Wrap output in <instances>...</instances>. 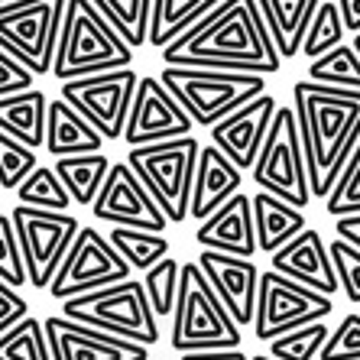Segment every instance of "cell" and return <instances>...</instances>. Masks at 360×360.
<instances>
[{"instance_id":"6da1fadb","label":"cell","mask_w":360,"mask_h":360,"mask_svg":"<svg viewBox=\"0 0 360 360\" xmlns=\"http://www.w3.org/2000/svg\"><path fill=\"white\" fill-rule=\"evenodd\" d=\"M162 65L250 72L266 78L283 68V59L276 56L257 0H221L162 49Z\"/></svg>"},{"instance_id":"7a4b0ae2","label":"cell","mask_w":360,"mask_h":360,"mask_svg":"<svg viewBox=\"0 0 360 360\" xmlns=\"http://www.w3.org/2000/svg\"><path fill=\"white\" fill-rule=\"evenodd\" d=\"M292 114L299 124L309 192L325 201L360 143V91L328 88L305 78L292 84Z\"/></svg>"},{"instance_id":"3957f363","label":"cell","mask_w":360,"mask_h":360,"mask_svg":"<svg viewBox=\"0 0 360 360\" xmlns=\"http://www.w3.org/2000/svg\"><path fill=\"white\" fill-rule=\"evenodd\" d=\"M130 62H134V49L114 33V26L94 10L91 0H65L49 75H56L59 82H72L82 75L130 68Z\"/></svg>"},{"instance_id":"277c9868","label":"cell","mask_w":360,"mask_h":360,"mask_svg":"<svg viewBox=\"0 0 360 360\" xmlns=\"http://www.w3.org/2000/svg\"><path fill=\"white\" fill-rule=\"evenodd\" d=\"M172 351H234L240 347V328L227 315L198 263L179 266V292L172 305Z\"/></svg>"},{"instance_id":"5b68a950","label":"cell","mask_w":360,"mask_h":360,"mask_svg":"<svg viewBox=\"0 0 360 360\" xmlns=\"http://www.w3.org/2000/svg\"><path fill=\"white\" fill-rule=\"evenodd\" d=\"M160 82L195 127H214L247 101L266 91V78L250 72H218V68L162 65Z\"/></svg>"},{"instance_id":"8992f818","label":"cell","mask_w":360,"mask_h":360,"mask_svg":"<svg viewBox=\"0 0 360 360\" xmlns=\"http://www.w3.org/2000/svg\"><path fill=\"white\" fill-rule=\"evenodd\" d=\"M198 146L201 143L188 134L179 140L130 146L124 160L130 172L143 182V188L150 192V198L156 201V208L166 214L169 224H182L188 218V195H192Z\"/></svg>"},{"instance_id":"52a82bcc","label":"cell","mask_w":360,"mask_h":360,"mask_svg":"<svg viewBox=\"0 0 360 360\" xmlns=\"http://www.w3.org/2000/svg\"><path fill=\"white\" fill-rule=\"evenodd\" d=\"M62 319L127 338V341H136L143 347H153L160 341V321L153 315L150 302L143 295V285L136 279H124V283L65 299L62 302Z\"/></svg>"},{"instance_id":"ba28073f","label":"cell","mask_w":360,"mask_h":360,"mask_svg":"<svg viewBox=\"0 0 360 360\" xmlns=\"http://www.w3.org/2000/svg\"><path fill=\"white\" fill-rule=\"evenodd\" d=\"M250 176L260 185V192L276 195L279 201H285V205H292L299 211L311 201L299 124H295L292 108H285V104L276 108L273 120H269L266 140H263L260 153H257V160L250 166Z\"/></svg>"},{"instance_id":"9c48e42d","label":"cell","mask_w":360,"mask_h":360,"mask_svg":"<svg viewBox=\"0 0 360 360\" xmlns=\"http://www.w3.org/2000/svg\"><path fill=\"white\" fill-rule=\"evenodd\" d=\"M65 0H13L0 7V49L30 75H49Z\"/></svg>"},{"instance_id":"30bf717a","label":"cell","mask_w":360,"mask_h":360,"mask_svg":"<svg viewBox=\"0 0 360 360\" xmlns=\"http://www.w3.org/2000/svg\"><path fill=\"white\" fill-rule=\"evenodd\" d=\"M13 231H17L20 257L26 266V285L33 289H49L68 243L78 234V218L68 211H42L30 205H17L10 211Z\"/></svg>"},{"instance_id":"8fae6325","label":"cell","mask_w":360,"mask_h":360,"mask_svg":"<svg viewBox=\"0 0 360 360\" xmlns=\"http://www.w3.org/2000/svg\"><path fill=\"white\" fill-rule=\"evenodd\" d=\"M335 311V302L309 285L285 279L273 269L260 273L257 283V309H253V338L269 344L273 338L302 328L309 321H325Z\"/></svg>"},{"instance_id":"7c38bea8","label":"cell","mask_w":360,"mask_h":360,"mask_svg":"<svg viewBox=\"0 0 360 360\" xmlns=\"http://www.w3.org/2000/svg\"><path fill=\"white\" fill-rule=\"evenodd\" d=\"M130 276H134V269L110 247L108 237L94 227H78L75 240L68 243L65 257L49 283V292L56 302H65L75 295L94 292V289H104V285L124 283Z\"/></svg>"},{"instance_id":"4fadbf2b","label":"cell","mask_w":360,"mask_h":360,"mask_svg":"<svg viewBox=\"0 0 360 360\" xmlns=\"http://www.w3.org/2000/svg\"><path fill=\"white\" fill-rule=\"evenodd\" d=\"M134 91V68H114V72H101V75H82L72 82H62V101L98 130L101 140H120Z\"/></svg>"},{"instance_id":"5bb4252c","label":"cell","mask_w":360,"mask_h":360,"mask_svg":"<svg viewBox=\"0 0 360 360\" xmlns=\"http://www.w3.org/2000/svg\"><path fill=\"white\" fill-rule=\"evenodd\" d=\"M192 120L179 108V101L162 88L156 75L136 78V91L130 101V114L124 124V140L127 146H146V143H162V140H179V136L192 134Z\"/></svg>"},{"instance_id":"9a60e30c","label":"cell","mask_w":360,"mask_h":360,"mask_svg":"<svg viewBox=\"0 0 360 360\" xmlns=\"http://www.w3.org/2000/svg\"><path fill=\"white\" fill-rule=\"evenodd\" d=\"M94 218L110 227H134V231H153L162 234L169 227L166 214L156 208V201L143 188V182L130 172L127 162H110L108 179L101 185L98 198L91 201Z\"/></svg>"},{"instance_id":"2e32d148","label":"cell","mask_w":360,"mask_h":360,"mask_svg":"<svg viewBox=\"0 0 360 360\" xmlns=\"http://www.w3.org/2000/svg\"><path fill=\"white\" fill-rule=\"evenodd\" d=\"M42 331L49 341L52 360H150V347L68 321L62 315H49L42 321Z\"/></svg>"},{"instance_id":"e0dca14e","label":"cell","mask_w":360,"mask_h":360,"mask_svg":"<svg viewBox=\"0 0 360 360\" xmlns=\"http://www.w3.org/2000/svg\"><path fill=\"white\" fill-rule=\"evenodd\" d=\"M276 98L269 91L257 94L253 101H247L243 108H237L234 114H227L224 120H218L211 130V146H218L227 160L234 162L240 172L253 166L257 153H260L263 140H266L269 120L276 114Z\"/></svg>"},{"instance_id":"ac0fdd59","label":"cell","mask_w":360,"mask_h":360,"mask_svg":"<svg viewBox=\"0 0 360 360\" xmlns=\"http://www.w3.org/2000/svg\"><path fill=\"white\" fill-rule=\"evenodd\" d=\"M198 269L211 283L214 295L227 309V315L234 319L237 328L253 325V309H257V283H260V269L253 260L243 257H227V253L201 250L198 253Z\"/></svg>"},{"instance_id":"d6986e66","label":"cell","mask_w":360,"mask_h":360,"mask_svg":"<svg viewBox=\"0 0 360 360\" xmlns=\"http://www.w3.org/2000/svg\"><path fill=\"white\" fill-rule=\"evenodd\" d=\"M269 269L309 285L328 299L338 292V276L331 266V257H328V243L321 240L319 231H309V227L295 234L289 243H283L276 253H269Z\"/></svg>"},{"instance_id":"ffe728a7","label":"cell","mask_w":360,"mask_h":360,"mask_svg":"<svg viewBox=\"0 0 360 360\" xmlns=\"http://www.w3.org/2000/svg\"><path fill=\"white\" fill-rule=\"evenodd\" d=\"M195 240L201 243V250L227 253V257H243L250 260L257 253V234H253V211H250V195H231L218 211H211L208 218L198 224Z\"/></svg>"},{"instance_id":"44dd1931","label":"cell","mask_w":360,"mask_h":360,"mask_svg":"<svg viewBox=\"0 0 360 360\" xmlns=\"http://www.w3.org/2000/svg\"><path fill=\"white\" fill-rule=\"evenodd\" d=\"M243 172L227 160L218 146H198L192 176V195H188V214L195 221H205L211 211H218L231 195L240 192Z\"/></svg>"},{"instance_id":"7402d4cb","label":"cell","mask_w":360,"mask_h":360,"mask_svg":"<svg viewBox=\"0 0 360 360\" xmlns=\"http://www.w3.org/2000/svg\"><path fill=\"white\" fill-rule=\"evenodd\" d=\"M46 153L59 156H78V153H101L104 140L88 120L72 110L65 101H49L46 104V136H42Z\"/></svg>"},{"instance_id":"603a6c76","label":"cell","mask_w":360,"mask_h":360,"mask_svg":"<svg viewBox=\"0 0 360 360\" xmlns=\"http://www.w3.org/2000/svg\"><path fill=\"white\" fill-rule=\"evenodd\" d=\"M321 0H257L260 17L269 30L279 59H292L302 49V36L311 23V13Z\"/></svg>"},{"instance_id":"cb8c5ba5","label":"cell","mask_w":360,"mask_h":360,"mask_svg":"<svg viewBox=\"0 0 360 360\" xmlns=\"http://www.w3.org/2000/svg\"><path fill=\"white\" fill-rule=\"evenodd\" d=\"M250 211H253V234H257V250L276 253L283 243H289L295 234L305 231V211L292 208L279 201L276 195L257 192L250 195Z\"/></svg>"},{"instance_id":"d4e9b609","label":"cell","mask_w":360,"mask_h":360,"mask_svg":"<svg viewBox=\"0 0 360 360\" xmlns=\"http://www.w3.org/2000/svg\"><path fill=\"white\" fill-rule=\"evenodd\" d=\"M46 104L49 98L39 88H26L0 98V134L13 136L30 150H39L46 136Z\"/></svg>"},{"instance_id":"484cf974","label":"cell","mask_w":360,"mask_h":360,"mask_svg":"<svg viewBox=\"0 0 360 360\" xmlns=\"http://www.w3.org/2000/svg\"><path fill=\"white\" fill-rule=\"evenodd\" d=\"M218 4L221 0H153L146 46L162 52L169 42L179 39L188 26L198 23V20L205 17V13H211Z\"/></svg>"},{"instance_id":"4316f807","label":"cell","mask_w":360,"mask_h":360,"mask_svg":"<svg viewBox=\"0 0 360 360\" xmlns=\"http://www.w3.org/2000/svg\"><path fill=\"white\" fill-rule=\"evenodd\" d=\"M108 169L110 160L104 153H78V156H59L52 172L65 185L72 205H91L108 179Z\"/></svg>"},{"instance_id":"83f0119b","label":"cell","mask_w":360,"mask_h":360,"mask_svg":"<svg viewBox=\"0 0 360 360\" xmlns=\"http://www.w3.org/2000/svg\"><path fill=\"white\" fill-rule=\"evenodd\" d=\"M91 4L101 17L114 26V33H117L130 49H143V46H146L153 0H91Z\"/></svg>"},{"instance_id":"f1b7e54d","label":"cell","mask_w":360,"mask_h":360,"mask_svg":"<svg viewBox=\"0 0 360 360\" xmlns=\"http://www.w3.org/2000/svg\"><path fill=\"white\" fill-rule=\"evenodd\" d=\"M110 247L124 257V263L130 269L146 273L150 266L169 257V240L166 234H153V231H134V227H110L108 234Z\"/></svg>"},{"instance_id":"f546056e","label":"cell","mask_w":360,"mask_h":360,"mask_svg":"<svg viewBox=\"0 0 360 360\" xmlns=\"http://www.w3.org/2000/svg\"><path fill=\"white\" fill-rule=\"evenodd\" d=\"M309 82L328 84V88H351L360 91V59L351 46H335L331 52L311 59L309 65Z\"/></svg>"},{"instance_id":"4dcf8cb0","label":"cell","mask_w":360,"mask_h":360,"mask_svg":"<svg viewBox=\"0 0 360 360\" xmlns=\"http://www.w3.org/2000/svg\"><path fill=\"white\" fill-rule=\"evenodd\" d=\"M17 195H20V205H30V208H42V211L72 208V198H68L65 185L59 182V176L52 172V166H36L17 185Z\"/></svg>"},{"instance_id":"1f68e13d","label":"cell","mask_w":360,"mask_h":360,"mask_svg":"<svg viewBox=\"0 0 360 360\" xmlns=\"http://www.w3.org/2000/svg\"><path fill=\"white\" fill-rule=\"evenodd\" d=\"M0 360H52L42 321L26 315L23 321L0 335Z\"/></svg>"},{"instance_id":"d6a6232c","label":"cell","mask_w":360,"mask_h":360,"mask_svg":"<svg viewBox=\"0 0 360 360\" xmlns=\"http://www.w3.org/2000/svg\"><path fill=\"white\" fill-rule=\"evenodd\" d=\"M344 42V23H341V13H338V4L335 0H321L319 10L311 13V23L302 36V56L309 59H319L325 52H331L335 46Z\"/></svg>"},{"instance_id":"836d02e7","label":"cell","mask_w":360,"mask_h":360,"mask_svg":"<svg viewBox=\"0 0 360 360\" xmlns=\"http://www.w3.org/2000/svg\"><path fill=\"white\" fill-rule=\"evenodd\" d=\"M328 335H331V328H328L325 321H309V325L292 328V331L273 338V341L266 344L269 357H276V360H315L321 351V344L328 341Z\"/></svg>"},{"instance_id":"e575fe53","label":"cell","mask_w":360,"mask_h":360,"mask_svg":"<svg viewBox=\"0 0 360 360\" xmlns=\"http://www.w3.org/2000/svg\"><path fill=\"white\" fill-rule=\"evenodd\" d=\"M179 266L182 263L172 260V257H162L156 266L146 269L143 276V295L150 302V309L156 319H166L172 315V305H176V292H179Z\"/></svg>"},{"instance_id":"d590c367","label":"cell","mask_w":360,"mask_h":360,"mask_svg":"<svg viewBox=\"0 0 360 360\" xmlns=\"http://www.w3.org/2000/svg\"><path fill=\"white\" fill-rule=\"evenodd\" d=\"M328 257H331V266H335L338 289H344L351 305H360V250L354 243L335 237L328 243Z\"/></svg>"},{"instance_id":"8d00e7d4","label":"cell","mask_w":360,"mask_h":360,"mask_svg":"<svg viewBox=\"0 0 360 360\" xmlns=\"http://www.w3.org/2000/svg\"><path fill=\"white\" fill-rule=\"evenodd\" d=\"M36 166H39L36 162V150L23 146L13 136L0 134V188H17Z\"/></svg>"},{"instance_id":"74e56055","label":"cell","mask_w":360,"mask_h":360,"mask_svg":"<svg viewBox=\"0 0 360 360\" xmlns=\"http://www.w3.org/2000/svg\"><path fill=\"white\" fill-rule=\"evenodd\" d=\"M319 360H360V311L344 315L341 325L321 344Z\"/></svg>"},{"instance_id":"f35d334b","label":"cell","mask_w":360,"mask_h":360,"mask_svg":"<svg viewBox=\"0 0 360 360\" xmlns=\"http://www.w3.org/2000/svg\"><path fill=\"white\" fill-rule=\"evenodd\" d=\"M0 279L13 289L26 285V266L20 257V243H17V231L10 214H0Z\"/></svg>"},{"instance_id":"ab89813d","label":"cell","mask_w":360,"mask_h":360,"mask_svg":"<svg viewBox=\"0 0 360 360\" xmlns=\"http://www.w3.org/2000/svg\"><path fill=\"white\" fill-rule=\"evenodd\" d=\"M325 211L331 214V218H341V214H360V160H357V166H354V172L347 176V182L325 198Z\"/></svg>"},{"instance_id":"60d3db41","label":"cell","mask_w":360,"mask_h":360,"mask_svg":"<svg viewBox=\"0 0 360 360\" xmlns=\"http://www.w3.org/2000/svg\"><path fill=\"white\" fill-rule=\"evenodd\" d=\"M26 315H30V302L20 295V289H13V285L0 279V335L10 331L17 321H23Z\"/></svg>"},{"instance_id":"b9f144b4","label":"cell","mask_w":360,"mask_h":360,"mask_svg":"<svg viewBox=\"0 0 360 360\" xmlns=\"http://www.w3.org/2000/svg\"><path fill=\"white\" fill-rule=\"evenodd\" d=\"M26 88H33V75H30L17 59H10L7 52L0 49V98H4V94L26 91Z\"/></svg>"},{"instance_id":"7bdbcfd3","label":"cell","mask_w":360,"mask_h":360,"mask_svg":"<svg viewBox=\"0 0 360 360\" xmlns=\"http://www.w3.org/2000/svg\"><path fill=\"white\" fill-rule=\"evenodd\" d=\"M338 224H335V231H338V237L341 240H347V243H354L360 250V214H341V218H335Z\"/></svg>"},{"instance_id":"ee69618b","label":"cell","mask_w":360,"mask_h":360,"mask_svg":"<svg viewBox=\"0 0 360 360\" xmlns=\"http://www.w3.org/2000/svg\"><path fill=\"white\" fill-rule=\"evenodd\" d=\"M335 4H338V13H341L344 30L360 33V0H335Z\"/></svg>"},{"instance_id":"f6af8a7d","label":"cell","mask_w":360,"mask_h":360,"mask_svg":"<svg viewBox=\"0 0 360 360\" xmlns=\"http://www.w3.org/2000/svg\"><path fill=\"white\" fill-rule=\"evenodd\" d=\"M179 360H247V354L240 347H234V351H192L182 354Z\"/></svg>"},{"instance_id":"bcb514c9","label":"cell","mask_w":360,"mask_h":360,"mask_svg":"<svg viewBox=\"0 0 360 360\" xmlns=\"http://www.w3.org/2000/svg\"><path fill=\"white\" fill-rule=\"evenodd\" d=\"M351 49L357 52V59H360V33H354V42H351Z\"/></svg>"},{"instance_id":"7dc6e473","label":"cell","mask_w":360,"mask_h":360,"mask_svg":"<svg viewBox=\"0 0 360 360\" xmlns=\"http://www.w3.org/2000/svg\"><path fill=\"white\" fill-rule=\"evenodd\" d=\"M247 360H276V357H269V354H257V357H247Z\"/></svg>"},{"instance_id":"c3c4849f","label":"cell","mask_w":360,"mask_h":360,"mask_svg":"<svg viewBox=\"0 0 360 360\" xmlns=\"http://www.w3.org/2000/svg\"><path fill=\"white\" fill-rule=\"evenodd\" d=\"M7 4H13V0H0V7H7Z\"/></svg>"}]
</instances>
